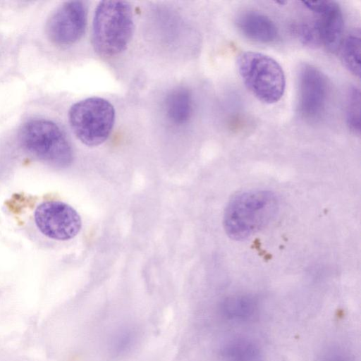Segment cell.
I'll return each mask as SVG.
<instances>
[{
	"instance_id": "cell-1",
	"label": "cell",
	"mask_w": 361,
	"mask_h": 361,
	"mask_svg": "<svg viewBox=\"0 0 361 361\" xmlns=\"http://www.w3.org/2000/svg\"><path fill=\"white\" fill-rule=\"evenodd\" d=\"M279 202L266 190H251L233 197L226 205L223 225L226 234L235 240H245L265 228L276 216Z\"/></svg>"
},
{
	"instance_id": "cell-2",
	"label": "cell",
	"mask_w": 361,
	"mask_h": 361,
	"mask_svg": "<svg viewBox=\"0 0 361 361\" xmlns=\"http://www.w3.org/2000/svg\"><path fill=\"white\" fill-rule=\"evenodd\" d=\"M134 31L131 5L126 1H102L96 7L92 20V43L102 56L123 52Z\"/></svg>"
},
{
	"instance_id": "cell-3",
	"label": "cell",
	"mask_w": 361,
	"mask_h": 361,
	"mask_svg": "<svg viewBox=\"0 0 361 361\" xmlns=\"http://www.w3.org/2000/svg\"><path fill=\"white\" fill-rule=\"evenodd\" d=\"M237 67L245 86L259 101L271 104L281 99L286 77L275 59L262 53L245 51L238 56Z\"/></svg>"
},
{
	"instance_id": "cell-4",
	"label": "cell",
	"mask_w": 361,
	"mask_h": 361,
	"mask_svg": "<svg viewBox=\"0 0 361 361\" xmlns=\"http://www.w3.org/2000/svg\"><path fill=\"white\" fill-rule=\"evenodd\" d=\"M20 140L27 152L52 166L67 167L73 160L68 140L59 126L51 121H27L20 130Z\"/></svg>"
},
{
	"instance_id": "cell-5",
	"label": "cell",
	"mask_w": 361,
	"mask_h": 361,
	"mask_svg": "<svg viewBox=\"0 0 361 361\" xmlns=\"http://www.w3.org/2000/svg\"><path fill=\"white\" fill-rule=\"evenodd\" d=\"M70 126L84 145L96 147L110 135L115 122V109L108 100L92 97L71 106L68 111Z\"/></svg>"
},
{
	"instance_id": "cell-6",
	"label": "cell",
	"mask_w": 361,
	"mask_h": 361,
	"mask_svg": "<svg viewBox=\"0 0 361 361\" xmlns=\"http://www.w3.org/2000/svg\"><path fill=\"white\" fill-rule=\"evenodd\" d=\"M35 225L49 238L68 240L80 232L82 221L77 211L71 205L58 200L40 203L34 213Z\"/></svg>"
},
{
	"instance_id": "cell-7",
	"label": "cell",
	"mask_w": 361,
	"mask_h": 361,
	"mask_svg": "<svg viewBox=\"0 0 361 361\" xmlns=\"http://www.w3.org/2000/svg\"><path fill=\"white\" fill-rule=\"evenodd\" d=\"M87 23V8L81 1H68L58 6L46 23L48 38L55 44L68 46L77 42L84 35Z\"/></svg>"
},
{
	"instance_id": "cell-8",
	"label": "cell",
	"mask_w": 361,
	"mask_h": 361,
	"mask_svg": "<svg viewBox=\"0 0 361 361\" xmlns=\"http://www.w3.org/2000/svg\"><path fill=\"white\" fill-rule=\"evenodd\" d=\"M329 95L326 76L312 65L304 64L299 73V111L309 121L319 118Z\"/></svg>"
},
{
	"instance_id": "cell-9",
	"label": "cell",
	"mask_w": 361,
	"mask_h": 361,
	"mask_svg": "<svg viewBox=\"0 0 361 361\" xmlns=\"http://www.w3.org/2000/svg\"><path fill=\"white\" fill-rule=\"evenodd\" d=\"M307 9L314 12L321 46L329 51H336L342 42L343 18L338 4L334 1H302Z\"/></svg>"
},
{
	"instance_id": "cell-10",
	"label": "cell",
	"mask_w": 361,
	"mask_h": 361,
	"mask_svg": "<svg viewBox=\"0 0 361 361\" xmlns=\"http://www.w3.org/2000/svg\"><path fill=\"white\" fill-rule=\"evenodd\" d=\"M240 32L247 39L260 43H271L278 37L275 23L267 16L257 12L243 13L237 20Z\"/></svg>"
},
{
	"instance_id": "cell-11",
	"label": "cell",
	"mask_w": 361,
	"mask_h": 361,
	"mask_svg": "<svg viewBox=\"0 0 361 361\" xmlns=\"http://www.w3.org/2000/svg\"><path fill=\"white\" fill-rule=\"evenodd\" d=\"M192 95L187 88H174L165 98L164 109L166 117L176 126L184 125L192 116Z\"/></svg>"
},
{
	"instance_id": "cell-12",
	"label": "cell",
	"mask_w": 361,
	"mask_h": 361,
	"mask_svg": "<svg viewBox=\"0 0 361 361\" xmlns=\"http://www.w3.org/2000/svg\"><path fill=\"white\" fill-rule=\"evenodd\" d=\"M221 355L224 361H263L258 346L246 338H235L228 341L224 346Z\"/></svg>"
},
{
	"instance_id": "cell-13",
	"label": "cell",
	"mask_w": 361,
	"mask_h": 361,
	"mask_svg": "<svg viewBox=\"0 0 361 361\" xmlns=\"http://www.w3.org/2000/svg\"><path fill=\"white\" fill-rule=\"evenodd\" d=\"M257 310V302L247 295L231 296L221 305L223 314L228 319L243 321L250 318Z\"/></svg>"
},
{
	"instance_id": "cell-14",
	"label": "cell",
	"mask_w": 361,
	"mask_h": 361,
	"mask_svg": "<svg viewBox=\"0 0 361 361\" xmlns=\"http://www.w3.org/2000/svg\"><path fill=\"white\" fill-rule=\"evenodd\" d=\"M360 31L349 34L339 47L340 56L344 66L354 75L360 76Z\"/></svg>"
},
{
	"instance_id": "cell-15",
	"label": "cell",
	"mask_w": 361,
	"mask_h": 361,
	"mask_svg": "<svg viewBox=\"0 0 361 361\" xmlns=\"http://www.w3.org/2000/svg\"><path fill=\"white\" fill-rule=\"evenodd\" d=\"M346 123L355 134L360 133V91L357 87L348 90L346 106Z\"/></svg>"
},
{
	"instance_id": "cell-16",
	"label": "cell",
	"mask_w": 361,
	"mask_h": 361,
	"mask_svg": "<svg viewBox=\"0 0 361 361\" xmlns=\"http://www.w3.org/2000/svg\"><path fill=\"white\" fill-rule=\"evenodd\" d=\"M293 31L303 44L314 48L321 46L319 35L314 22L296 24Z\"/></svg>"
},
{
	"instance_id": "cell-17",
	"label": "cell",
	"mask_w": 361,
	"mask_h": 361,
	"mask_svg": "<svg viewBox=\"0 0 361 361\" xmlns=\"http://www.w3.org/2000/svg\"><path fill=\"white\" fill-rule=\"evenodd\" d=\"M318 361H350L348 356L341 350L329 349L324 352Z\"/></svg>"
}]
</instances>
